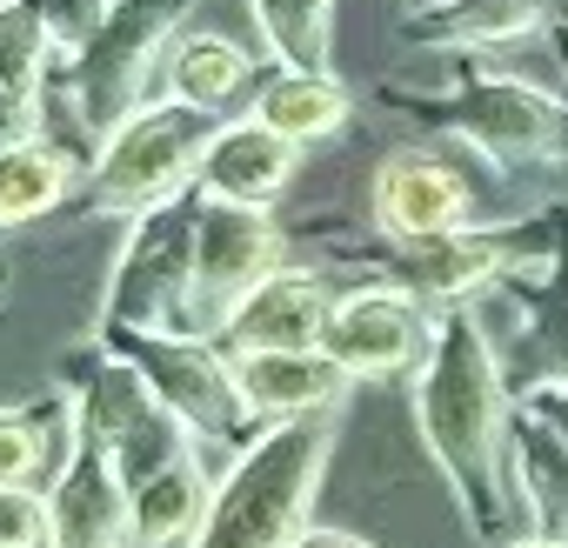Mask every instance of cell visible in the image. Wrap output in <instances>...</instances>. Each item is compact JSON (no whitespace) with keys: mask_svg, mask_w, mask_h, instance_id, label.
<instances>
[{"mask_svg":"<svg viewBox=\"0 0 568 548\" xmlns=\"http://www.w3.org/2000/svg\"><path fill=\"white\" fill-rule=\"evenodd\" d=\"M207 495H214V475L201 461V448L174 455L168 468L141 475L128 488V548H174V541H194L201 515H207Z\"/></svg>","mask_w":568,"mask_h":548,"instance_id":"cell-19","label":"cell"},{"mask_svg":"<svg viewBox=\"0 0 568 548\" xmlns=\"http://www.w3.org/2000/svg\"><path fill=\"white\" fill-rule=\"evenodd\" d=\"M48 508H54L48 548H128V475L88 428H74L68 461L48 475Z\"/></svg>","mask_w":568,"mask_h":548,"instance_id":"cell-13","label":"cell"},{"mask_svg":"<svg viewBox=\"0 0 568 548\" xmlns=\"http://www.w3.org/2000/svg\"><path fill=\"white\" fill-rule=\"evenodd\" d=\"M428 128L455 134L495 168H548L568 161V101L521 74H468L455 94L415 101Z\"/></svg>","mask_w":568,"mask_h":548,"instance_id":"cell-7","label":"cell"},{"mask_svg":"<svg viewBox=\"0 0 568 548\" xmlns=\"http://www.w3.org/2000/svg\"><path fill=\"white\" fill-rule=\"evenodd\" d=\"M194 221H201V187H187V194L128 221V241L108 261V288H101V308H94L88 335L181 328L187 282H194Z\"/></svg>","mask_w":568,"mask_h":548,"instance_id":"cell-6","label":"cell"},{"mask_svg":"<svg viewBox=\"0 0 568 548\" xmlns=\"http://www.w3.org/2000/svg\"><path fill=\"white\" fill-rule=\"evenodd\" d=\"M295 168H302V148H295L288 134H274L261 114H234V121H221V128H214V141H207V154H201L194 187H201L207 201L274 207L281 194H288Z\"/></svg>","mask_w":568,"mask_h":548,"instance_id":"cell-15","label":"cell"},{"mask_svg":"<svg viewBox=\"0 0 568 548\" xmlns=\"http://www.w3.org/2000/svg\"><path fill=\"white\" fill-rule=\"evenodd\" d=\"M74 428H81V408L68 382L28 408H0V488H41V475L68 461Z\"/></svg>","mask_w":568,"mask_h":548,"instance_id":"cell-21","label":"cell"},{"mask_svg":"<svg viewBox=\"0 0 568 548\" xmlns=\"http://www.w3.org/2000/svg\"><path fill=\"white\" fill-rule=\"evenodd\" d=\"M194 8L201 0H114L108 28L74 61H61V88H68V101L88 121L94 141L114 121H128L141 101H154L161 61H168V48H174V34L187 28Z\"/></svg>","mask_w":568,"mask_h":548,"instance_id":"cell-4","label":"cell"},{"mask_svg":"<svg viewBox=\"0 0 568 548\" xmlns=\"http://www.w3.org/2000/svg\"><path fill=\"white\" fill-rule=\"evenodd\" d=\"M428 342H435V308L422 295L395 288V282H368V288L335 295V315H328V335H322V348L355 382L415 375L428 362Z\"/></svg>","mask_w":568,"mask_h":548,"instance_id":"cell-10","label":"cell"},{"mask_svg":"<svg viewBox=\"0 0 568 548\" xmlns=\"http://www.w3.org/2000/svg\"><path fill=\"white\" fill-rule=\"evenodd\" d=\"M61 382L74 388L81 428L114 455V468L128 475V488H134L141 475L168 468L174 455L201 448V442L181 428V415L154 395V382L141 375V362H134V355H121V348H114V342H101V335H88V348L68 362V375H61Z\"/></svg>","mask_w":568,"mask_h":548,"instance_id":"cell-5","label":"cell"},{"mask_svg":"<svg viewBox=\"0 0 568 548\" xmlns=\"http://www.w3.org/2000/svg\"><path fill=\"white\" fill-rule=\"evenodd\" d=\"M515 408H528L535 422H548L561 442H568V368H555V375H535V382H521L515 388Z\"/></svg>","mask_w":568,"mask_h":548,"instance_id":"cell-25","label":"cell"},{"mask_svg":"<svg viewBox=\"0 0 568 548\" xmlns=\"http://www.w3.org/2000/svg\"><path fill=\"white\" fill-rule=\"evenodd\" d=\"M501 548H568L561 535H541V528H528V535H515V541H501Z\"/></svg>","mask_w":568,"mask_h":548,"instance_id":"cell-27","label":"cell"},{"mask_svg":"<svg viewBox=\"0 0 568 548\" xmlns=\"http://www.w3.org/2000/svg\"><path fill=\"white\" fill-rule=\"evenodd\" d=\"M335 415H295V422H267L234 448V461L214 475L207 515L187 548H288L308 528L315 488L335 455Z\"/></svg>","mask_w":568,"mask_h":548,"instance_id":"cell-2","label":"cell"},{"mask_svg":"<svg viewBox=\"0 0 568 548\" xmlns=\"http://www.w3.org/2000/svg\"><path fill=\"white\" fill-rule=\"evenodd\" d=\"M415 428H422L468 535H495L515 508V488H508L515 395L501 382L495 328L475 302L435 308V342H428V362L415 368Z\"/></svg>","mask_w":568,"mask_h":548,"instance_id":"cell-1","label":"cell"},{"mask_svg":"<svg viewBox=\"0 0 568 548\" xmlns=\"http://www.w3.org/2000/svg\"><path fill=\"white\" fill-rule=\"evenodd\" d=\"M475 221V187L435 148H395L375 168V227L388 241H435Z\"/></svg>","mask_w":568,"mask_h":548,"instance_id":"cell-11","label":"cell"},{"mask_svg":"<svg viewBox=\"0 0 568 548\" xmlns=\"http://www.w3.org/2000/svg\"><path fill=\"white\" fill-rule=\"evenodd\" d=\"M88 154L81 148H68V141H54V134H21V141H8L0 148V234L8 227H28V221H41V214H54L61 201H74L81 194V181H88Z\"/></svg>","mask_w":568,"mask_h":548,"instance_id":"cell-18","label":"cell"},{"mask_svg":"<svg viewBox=\"0 0 568 548\" xmlns=\"http://www.w3.org/2000/svg\"><path fill=\"white\" fill-rule=\"evenodd\" d=\"M247 114H261L274 134H288L295 148H315V141H335L355 114L348 88L328 74V68H267Z\"/></svg>","mask_w":568,"mask_h":548,"instance_id":"cell-20","label":"cell"},{"mask_svg":"<svg viewBox=\"0 0 568 548\" xmlns=\"http://www.w3.org/2000/svg\"><path fill=\"white\" fill-rule=\"evenodd\" d=\"M8 282H14V267H8V261H0V302H8Z\"/></svg>","mask_w":568,"mask_h":548,"instance_id":"cell-28","label":"cell"},{"mask_svg":"<svg viewBox=\"0 0 568 548\" xmlns=\"http://www.w3.org/2000/svg\"><path fill=\"white\" fill-rule=\"evenodd\" d=\"M561 0H422L408 14V48H448V54H488L548 34Z\"/></svg>","mask_w":568,"mask_h":548,"instance_id":"cell-16","label":"cell"},{"mask_svg":"<svg viewBox=\"0 0 568 548\" xmlns=\"http://www.w3.org/2000/svg\"><path fill=\"white\" fill-rule=\"evenodd\" d=\"M48 68H54V41H48L41 14L28 8V0H0V88L41 94Z\"/></svg>","mask_w":568,"mask_h":548,"instance_id":"cell-23","label":"cell"},{"mask_svg":"<svg viewBox=\"0 0 568 548\" xmlns=\"http://www.w3.org/2000/svg\"><path fill=\"white\" fill-rule=\"evenodd\" d=\"M288 548H375V541H362L355 528H328V521H308Z\"/></svg>","mask_w":568,"mask_h":548,"instance_id":"cell-26","label":"cell"},{"mask_svg":"<svg viewBox=\"0 0 568 548\" xmlns=\"http://www.w3.org/2000/svg\"><path fill=\"white\" fill-rule=\"evenodd\" d=\"M227 362H234V388H241L254 428L295 422V415H328L355 388V375L328 348H247V355H227Z\"/></svg>","mask_w":568,"mask_h":548,"instance_id":"cell-14","label":"cell"},{"mask_svg":"<svg viewBox=\"0 0 568 548\" xmlns=\"http://www.w3.org/2000/svg\"><path fill=\"white\" fill-rule=\"evenodd\" d=\"M328 315H335V288L322 267H288L281 261L267 282H254L234 315L221 322V348L227 355H247V348H322L328 335Z\"/></svg>","mask_w":568,"mask_h":548,"instance_id":"cell-12","label":"cell"},{"mask_svg":"<svg viewBox=\"0 0 568 548\" xmlns=\"http://www.w3.org/2000/svg\"><path fill=\"white\" fill-rule=\"evenodd\" d=\"M254 34L274 68H328L335 54V0H247Z\"/></svg>","mask_w":568,"mask_h":548,"instance_id":"cell-22","label":"cell"},{"mask_svg":"<svg viewBox=\"0 0 568 548\" xmlns=\"http://www.w3.org/2000/svg\"><path fill=\"white\" fill-rule=\"evenodd\" d=\"M288 261V234H281L274 207H247V201H207L201 194V221H194V282H187V315L181 335H221V322L234 315V302L267 282Z\"/></svg>","mask_w":568,"mask_h":548,"instance_id":"cell-9","label":"cell"},{"mask_svg":"<svg viewBox=\"0 0 568 548\" xmlns=\"http://www.w3.org/2000/svg\"><path fill=\"white\" fill-rule=\"evenodd\" d=\"M254 88H261V61L241 41L194 28V34H174L154 94H174V101H187V108H201L214 121H234V108L254 101Z\"/></svg>","mask_w":568,"mask_h":548,"instance_id":"cell-17","label":"cell"},{"mask_svg":"<svg viewBox=\"0 0 568 548\" xmlns=\"http://www.w3.org/2000/svg\"><path fill=\"white\" fill-rule=\"evenodd\" d=\"M214 114L174 101V94H154L141 101L128 121H114L94 148V168L81 181V214L94 221H134L174 194L194 187L201 174V154L214 141Z\"/></svg>","mask_w":568,"mask_h":548,"instance_id":"cell-3","label":"cell"},{"mask_svg":"<svg viewBox=\"0 0 568 548\" xmlns=\"http://www.w3.org/2000/svg\"><path fill=\"white\" fill-rule=\"evenodd\" d=\"M121 355L141 362V375L154 382V395L181 415V428L201 448L221 442H247V402L234 388V362L214 335H181V328H128V335H101Z\"/></svg>","mask_w":568,"mask_h":548,"instance_id":"cell-8","label":"cell"},{"mask_svg":"<svg viewBox=\"0 0 568 548\" xmlns=\"http://www.w3.org/2000/svg\"><path fill=\"white\" fill-rule=\"evenodd\" d=\"M48 541H54L48 488H0V548H48Z\"/></svg>","mask_w":568,"mask_h":548,"instance_id":"cell-24","label":"cell"}]
</instances>
